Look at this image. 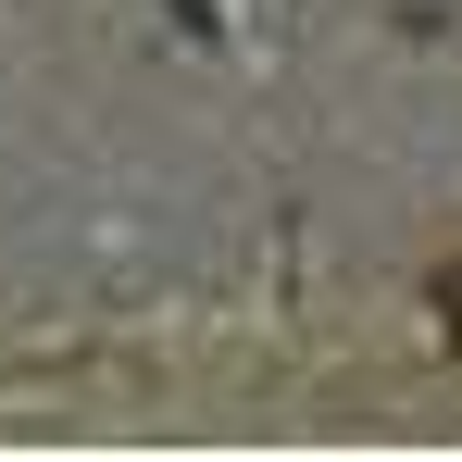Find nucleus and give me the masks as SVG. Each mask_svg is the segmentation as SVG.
<instances>
[{
    "label": "nucleus",
    "mask_w": 462,
    "mask_h": 462,
    "mask_svg": "<svg viewBox=\"0 0 462 462\" xmlns=\"http://www.w3.org/2000/svg\"><path fill=\"white\" fill-rule=\"evenodd\" d=\"M438 325H450V337H462V263H450V275H438Z\"/></svg>",
    "instance_id": "f257e3e1"
}]
</instances>
